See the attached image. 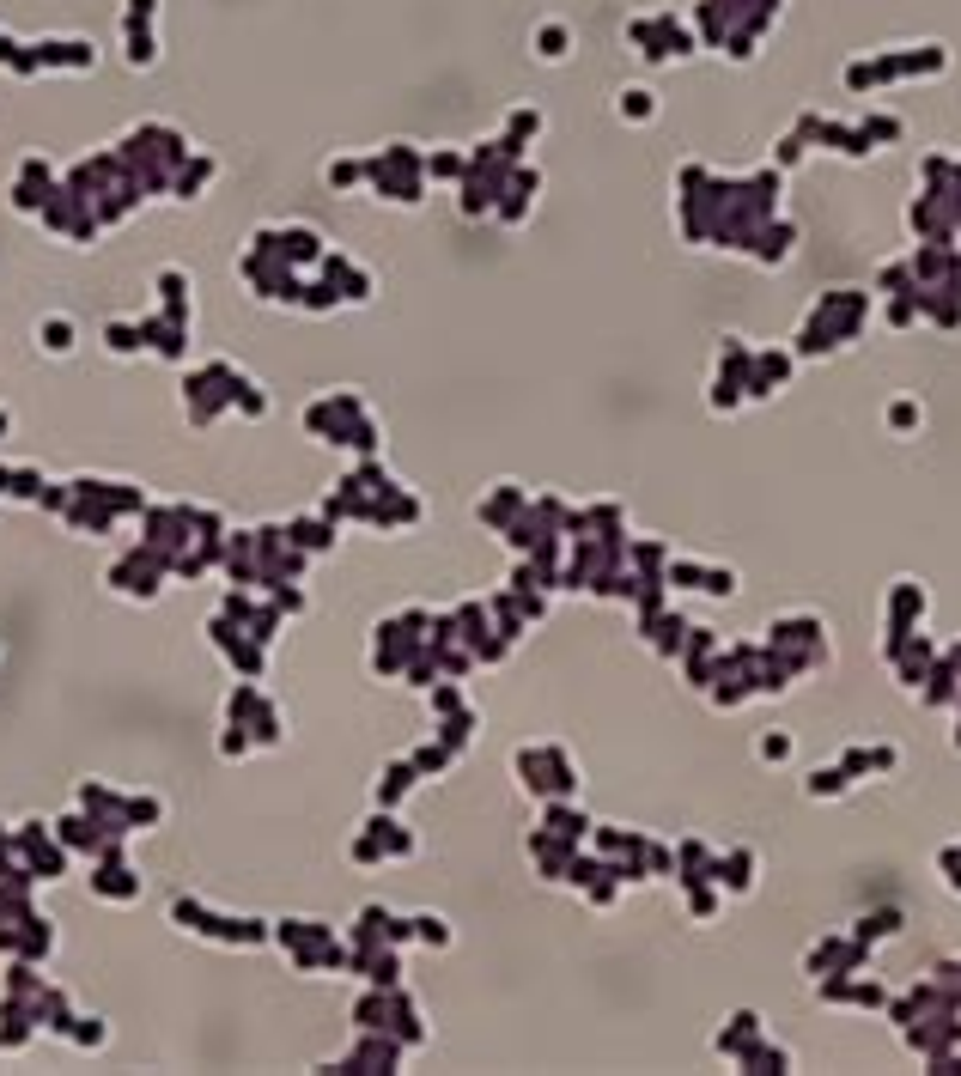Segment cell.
I'll use <instances>...</instances> for the list:
<instances>
[{"instance_id":"cell-1","label":"cell","mask_w":961,"mask_h":1076,"mask_svg":"<svg viewBox=\"0 0 961 1076\" xmlns=\"http://www.w3.org/2000/svg\"><path fill=\"white\" fill-rule=\"evenodd\" d=\"M517 779H524L536 797H566L572 791V760H566V748H554V742H542V748H517Z\"/></svg>"},{"instance_id":"cell-2","label":"cell","mask_w":961,"mask_h":1076,"mask_svg":"<svg viewBox=\"0 0 961 1076\" xmlns=\"http://www.w3.org/2000/svg\"><path fill=\"white\" fill-rule=\"evenodd\" d=\"M919 614H925V590H919L913 578H901V584L889 590V633H913Z\"/></svg>"},{"instance_id":"cell-3","label":"cell","mask_w":961,"mask_h":1076,"mask_svg":"<svg viewBox=\"0 0 961 1076\" xmlns=\"http://www.w3.org/2000/svg\"><path fill=\"white\" fill-rule=\"evenodd\" d=\"M755 1040H761V1016H749V1010H743V1016H730V1028L718 1034V1052L743 1064V1058L755 1052Z\"/></svg>"},{"instance_id":"cell-4","label":"cell","mask_w":961,"mask_h":1076,"mask_svg":"<svg viewBox=\"0 0 961 1076\" xmlns=\"http://www.w3.org/2000/svg\"><path fill=\"white\" fill-rule=\"evenodd\" d=\"M92 894H104V900H134V894H140V876H128V870L116 864V852H104V864H98V876H92Z\"/></svg>"},{"instance_id":"cell-5","label":"cell","mask_w":961,"mask_h":1076,"mask_svg":"<svg viewBox=\"0 0 961 1076\" xmlns=\"http://www.w3.org/2000/svg\"><path fill=\"white\" fill-rule=\"evenodd\" d=\"M712 882H718V888H730V894H749V882H755V858H749V852H730V858H718Z\"/></svg>"},{"instance_id":"cell-6","label":"cell","mask_w":961,"mask_h":1076,"mask_svg":"<svg viewBox=\"0 0 961 1076\" xmlns=\"http://www.w3.org/2000/svg\"><path fill=\"white\" fill-rule=\"evenodd\" d=\"M895 931H901V912H895V906H876L870 918H858L852 937H858V943H876V937H895Z\"/></svg>"},{"instance_id":"cell-7","label":"cell","mask_w":961,"mask_h":1076,"mask_svg":"<svg viewBox=\"0 0 961 1076\" xmlns=\"http://www.w3.org/2000/svg\"><path fill=\"white\" fill-rule=\"evenodd\" d=\"M37 341H43L49 353H67V347H73V323H67V317H49V323H37Z\"/></svg>"},{"instance_id":"cell-8","label":"cell","mask_w":961,"mask_h":1076,"mask_svg":"<svg viewBox=\"0 0 961 1076\" xmlns=\"http://www.w3.org/2000/svg\"><path fill=\"white\" fill-rule=\"evenodd\" d=\"M846 785H852V773H846V766H828V773H816V779H809V797H840Z\"/></svg>"},{"instance_id":"cell-9","label":"cell","mask_w":961,"mask_h":1076,"mask_svg":"<svg viewBox=\"0 0 961 1076\" xmlns=\"http://www.w3.org/2000/svg\"><path fill=\"white\" fill-rule=\"evenodd\" d=\"M919 420H925V414H919V402H895V408H889V426H895V432H913Z\"/></svg>"},{"instance_id":"cell-10","label":"cell","mask_w":961,"mask_h":1076,"mask_svg":"<svg viewBox=\"0 0 961 1076\" xmlns=\"http://www.w3.org/2000/svg\"><path fill=\"white\" fill-rule=\"evenodd\" d=\"M700 590H712V596H730V590H736V572H730V566H706V584H700Z\"/></svg>"},{"instance_id":"cell-11","label":"cell","mask_w":961,"mask_h":1076,"mask_svg":"<svg viewBox=\"0 0 961 1076\" xmlns=\"http://www.w3.org/2000/svg\"><path fill=\"white\" fill-rule=\"evenodd\" d=\"M560 55H566V31L548 25V31H542V61H560Z\"/></svg>"},{"instance_id":"cell-12","label":"cell","mask_w":961,"mask_h":1076,"mask_svg":"<svg viewBox=\"0 0 961 1076\" xmlns=\"http://www.w3.org/2000/svg\"><path fill=\"white\" fill-rule=\"evenodd\" d=\"M895 766H901V754H895L889 742H882V748H870V773H895Z\"/></svg>"},{"instance_id":"cell-13","label":"cell","mask_w":961,"mask_h":1076,"mask_svg":"<svg viewBox=\"0 0 961 1076\" xmlns=\"http://www.w3.org/2000/svg\"><path fill=\"white\" fill-rule=\"evenodd\" d=\"M761 760H791V736H761Z\"/></svg>"},{"instance_id":"cell-14","label":"cell","mask_w":961,"mask_h":1076,"mask_svg":"<svg viewBox=\"0 0 961 1076\" xmlns=\"http://www.w3.org/2000/svg\"><path fill=\"white\" fill-rule=\"evenodd\" d=\"M621 110H627V116H651V92H627Z\"/></svg>"},{"instance_id":"cell-15","label":"cell","mask_w":961,"mask_h":1076,"mask_svg":"<svg viewBox=\"0 0 961 1076\" xmlns=\"http://www.w3.org/2000/svg\"><path fill=\"white\" fill-rule=\"evenodd\" d=\"M7 426H13V414H7V408H0V438H7Z\"/></svg>"}]
</instances>
